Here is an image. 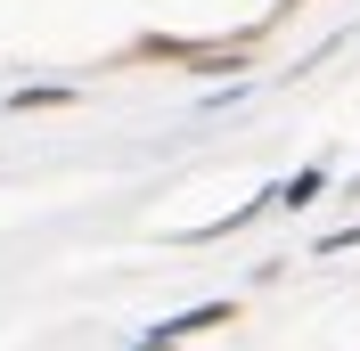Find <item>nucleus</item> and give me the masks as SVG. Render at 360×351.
<instances>
[{
    "label": "nucleus",
    "instance_id": "obj_1",
    "mask_svg": "<svg viewBox=\"0 0 360 351\" xmlns=\"http://www.w3.org/2000/svg\"><path fill=\"white\" fill-rule=\"evenodd\" d=\"M205 327H229V303H205V310H180L172 327H164V335H148V343H139V351H164V343H180V335H205Z\"/></svg>",
    "mask_w": 360,
    "mask_h": 351
},
{
    "label": "nucleus",
    "instance_id": "obj_2",
    "mask_svg": "<svg viewBox=\"0 0 360 351\" xmlns=\"http://www.w3.org/2000/svg\"><path fill=\"white\" fill-rule=\"evenodd\" d=\"M319 197V172H303V180H287V188H278V204H311Z\"/></svg>",
    "mask_w": 360,
    "mask_h": 351
}]
</instances>
